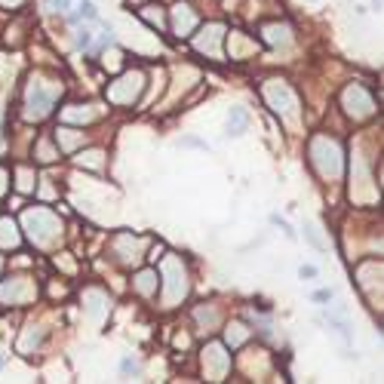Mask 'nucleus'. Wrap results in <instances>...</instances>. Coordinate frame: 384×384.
<instances>
[{
  "label": "nucleus",
  "instance_id": "obj_1",
  "mask_svg": "<svg viewBox=\"0 0 384 384\" xmlns=\"http://www.w3.org/2000/svg\"><path fill=\"white\" fill-rule=\"evenodd\" d=\"M58 92H62V87H56V83H49V87H44V80L31 83L28 96H25V117H31V120L47 117L49 111H53V105H56Z\"/></svg>",
  "mask_w": 384,
  "mask_h": 384
},
{
  "label": "nucleus",
  "instance_id": "obj_2",
  "mask_svg": "<svg viewBox=\"0 0 384 384\" xmlns=\"http://www.w3.org/2000/svg\"><path fill=\"white\" fill-rule=\"evenodd\" d=\"M311 157L314 163H317V169L323 175L335 178L341 173V148L335 139H326V135H320V139L311 142Z\"/></svg>",
  "mask_w": 384,
  "mask_h": 384
},
{
  "label": "nucleus",
  "instance_id": "obj_3",
  "mask_svg": "<svg viewBox=\"0 0 384 384\" xmlns=\"http://www.w3.org/2000/svg\"><path fill=\"white\" fill-rule=\"evenodd\" d=\"M25 228H28V237L37 246H47L58 234V221L49 209H28L25 212Z\"/></svg>",
  "mask_w": 384,
  "mask_h": 384
},
{
  "label": "nucleus",
  "instance_id": "obj_4",
  "mask_svg": "<svg viewBox=\"0 0 384 384\" xmlns=\"http://www.w3.org/2000/svg\"><path fill=\"white\" fill-rule=\"evenodd\" d=\"M264 99L271 101V108L283 111V114H289V111L295 108V96H292V89H289L283 80H268V83H264Z\"/></svg>",
  "mask_w": 384,
  "mask_h": 384
},
{
  "label": "nucleus",
  "instance_id": "obj_5",
  "mask_svg": "<svg viewBox=\"0 0 384 384\" xmlns=\"http://www.w3.org/2000/svg\"><path fill=\"white\" fill-rule=\"evenodd\" d=\"M345 108H347V114H351L354 120H366V117L375 111V101L366 96L363 87H351L345 92Z\"/></svg>",
  "mask_w": 384,
  "mask_h": 384
},
{
  "label": "nucleus",
  "instance_id": "obj_6",
  "mask_svg": "<svg viewBox=\"0 0 384 384\" xmlns=\"http://www.w3.org/2000/svg\"><path fill=\"white\" fill-rule=\"evenodd\" d=\"M31 295H34V286L28 283V277H13L0 286V302L4 304H22Z\"/></svg>",
  "mask_w": 384,
  "mask_h": 384
},
{
  "label": "nucleus",
  "instance_id": "obj_7",
  "mask_svg": "<svg viewBox=\"0 0 384 384\" xmlns=\"http://www.w3.org/2000/svg\"><path fill=\"white\" fill-rule=\"evenodd\" d=\"M166 268L173 271V274H166V298L169 302H178V298H185V292H187V280H185V268L178 264L175 259H169L166 261Z\"/></svg>",
  "mask_w": 384,
  "mask_h": 384
},
{
  "label": "nucleus",
  "instance_id": "obj_8",
  "mask_svg": "<svg viewBox=\"0 0 384 384\" xmlns=\"http://www.w3.org/2000/svg\"><path fill=\"white\" fill-rule=\"evenodd\" d=\"M194 25H197V16L191 13V6L187 4L173 6V28H175L178 37H187V34L194 31Z\"/></svg>",
  "mask_w": 384,
  "mask_h": 384
},
{
  "label": "nucleus",
  "instance_id": "obj_9",
  "mask_svg": "<svg viewBox=\"0 0 384 384\" xmlns=\"http://www.w3.org/2000/svg\"><path fill=\"white\" fill-rule=\"evenodd\" d=\"M96 19H99V13H96V4H92V0H80V4H77V13L68 16V22H71V25L96 22Z\"/></svg>",
  "mask_w": 384,
  "mask_h": 384
},
{
  "label": "nucleus",
  "instance_id": "obj_10",
  "mask_svg": "<svg viewBox=\"0 0 384 384\" xmlns=\"http://www.w3.org/2000/svg\"><path fill=\"white\" fill-rule=\"evenodd\" d=\"M246 126H249V114L243 108H230V117H228V135H243Z\"/></svg>",
  "mask_w": 384,
  "mask_h": 384
},
{
  "label": "nucleus",
  "instance_id": "obj_11",
  "mask_svg": "<svg viewBox=\"0 0 384 384\" xmlns=\"http://www.w3.org/2000/svg\"><path fill=\"white\" fill-rule=\"evenodd\" d=\"M0 246H19V234H16V225L10 218L0 221Z\"/></svg>",
  "mask_w": 384,
  "mask_h": 384
},
{
  "label": "nucleus",
  "instance_id": "obj_12",
  "mask_svg": "<svg viewBox=\"0 0 384 384\" xmlns=\"http://www.w3.org/2000/svg\"><path fill=\"white\" fill-rule=\"evenodd\" d=\"M157 271H142V274H139V283H135V286H139V292H144V295H151V292H157Z\"/></svg>",
  "mask_w": 384,
  "mask_h": 384
},
{
  "label": "nucleus",
  "instance_id": "obj_13",
  "mask_svg": "<svg viewBox=\"0 0 384 384\" xmlns=\"http://www.w3.org/2000/svg\"><path fill=\"white\" fill-rule=\"evenodd\" d=\"M206 34H209V37H200V40H197V47H200V49H206V47H209V53H218V49H216V40H218L221 28H216V25H209Z\"/></svg>",
  "mask_w": 384,
  "mask_h": 384
},
{
  "label": "nucleus",
  "instance_id": "obj_14",
  "mask_svg": "<svg viewBox=\"0 0 384 384\" xmlns=\"http://www.w3.org/2000/svg\"><path fill=\"white\" fill-rule=\"evenodd\" d=\"M31 178H34L31 169H19V191H31V187H34Z\"/></svg>",
  "mask_w": 384,
  "mask_h": 384
},
{
  "label": "nucleus",
  "instance_id": "obj_15",
  "mask_svg": "<svg viewBox=\"0 0 384 384\" xmlns=\"http://www.w3.org/2000/svg\"><path fill=\"white\" fill-rule=\"evenodd\" d=\"M77 47H80V49H89V47H92V31H89V28H80V31H77Z\"/></svg>",
  "mask_w": 384,
  "mask_h": 384
},
{
  "label": "nucleus",
  "instance_id": "obj_16",
  "mask_svg": "<svg viewBox=\"0 0 384 384\" xmlns=\"http://www.w3.org/2000/svg\"><path fill=\"white\" fill-rule=\"evenodd\" d=\"M230 329H234V335H230V332H228V345H240V341L246 338L243 326H240V323H234V326H230Z\"/></svg>",
  "mask_w": 384,
  "mask_h": 384
},
{
  "label": "nucleus",
  "instance_id": "obj_17",
  "mask_svg": "<svg viewBox=\"0 0 384 384\" xmlns=\"http://www.w3.org/2000/svg\"><path fill=\"white\" fill-rule=\"evenodd\" d=\"M298 274H302V280H314V277H317V268H311V264H304V268L298 271Z\"/></svg>",
  "mask_w": 384,
  "mask_h": 384
},
{
  "label": "nucleus",
  "instance_id": "obj_18",
  "mask_svg": "<svg viewBox=\"0 0 384 384\" xmlns=\"http://www.w3.org/2000/svg\"><path fill=\"white\" fill-rule=\"evenodd\" d=\"M120 369H123V372H139V363H135V360H130V357H126V360L120 363Z\"/></svg>",
  "mask_w": 384,
  "mask_h": 384
},
{
  "label": "nucleus",
  "instance_id": "obj_19",
  "mask_svg": "<svg viewBox=\"0 0 384 384\" xmlns=\"http://www.w3.org/2000/svg\"><path fill=\"white\" fill-rule=\"evenodd\" d=\"M314 298H317V302H329V298H332V292H326V289H323V292H317Z\"/></svg>",
  "mask_w": 384,
  "mask_h": 384
},
{
  "label": "nucleus",
  "instance_id": "obj_20",
  "mask_svg": "<svg viewBox=\"0 0 384 384\" xmlns=\"http://www.w3.org/2000/svg\"><path fill=\"white\" fill-rule=\"evenodd\" d=\"M4 182H6V173H4V169H0V194L6 191V185H4Z\"/></svg>",
  "mask_w": 384,
  "mask_h": 384
},
{
  "label": "nucleus",
  "instance_id": "obj_21",
  "mask_svg": "<svg viewBox=\"0 0 384 384\" xmlns=\"http://www.w3.org/2000/svg\"><path fill=\"white\" fill-rule=\"evenodd\" d=\"M4 363H6V357H4V354H0V369H4Z\"/></svg>",
  "mask_w": 384,
  "mask_h": 384
}]
</instances>
